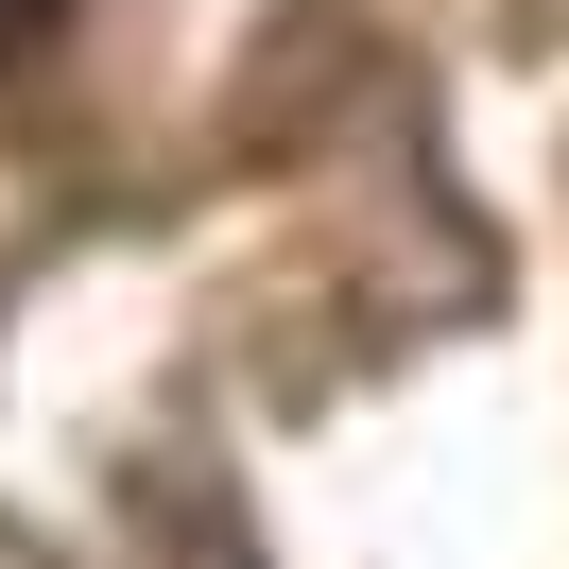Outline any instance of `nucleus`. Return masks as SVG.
Segmentation results:
<instances>
[{
    "label": "nucleus",
    "mask_w": 569,
    "mask_h": 569,
    "mask_svg": "<svg viewBox=\"0 0 569 569\" xmlns=\"http://www.w3.org/2000/svg\"><path fill=\"white\" fill-rule=\"evenodd\" d=\"M36 18H52V0H0V52H18V36H36Z\"/></svg>",
    "instance_id": "1"
}]
</instances>
